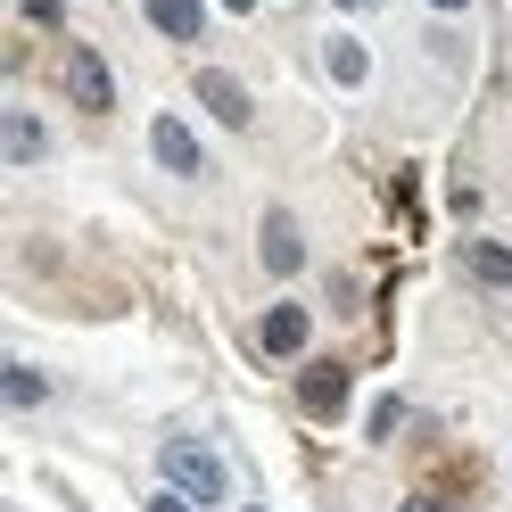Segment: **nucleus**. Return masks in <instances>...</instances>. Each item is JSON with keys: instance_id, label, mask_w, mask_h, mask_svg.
Listing matches in <instances>:
<instances>
[{"instance_id": "obj_11", "label": "nucleus", "mask_w": 512, "mask_h": 512, "mask_svg": "<svg viewBox=\"0 0 512 512\" xmlns=\"http://www.w3.org/2000/svg\"><path fill=\"white\" fill-rule=\"evenodd\" d=\"M0 397H9V413H34V405H50V380L34 364H9L0 372Z\"/></svg>"}, {"instance_id": "obj_13", "label": "nucleus", "mask_w": 512, "mask_h": 512, "mask_svg": "<svg viewBox=\"0 0 512 512\" xmlns=\"http://www.w3.org/2000/svg\"><path fill=\"white\" fill-rule=\"evenodd\" d=\"M397 422H405V405H397V397H380V405H372V438H389Z\"/></svg>"}, {"instance_id": "obj_14", "label": "nucleus", "mask_w": 512, "mask_h": 512, "mask_svg": "<svg viewBox=\"0 0 512 512\" xmlns=\"http://www.w3.org/2000/svg\"><path fill=\"white\" fill-rule=\"evenodd\" d=\"M149 512H199V504H190L182 488H166V496H149Z\"/></svg>"}, {"instance_id": "obj_1", "label": "nucleus", "mask_w": 512, "mask_h": 512, "mask_svg": "<svg viewBox=\"0 0 512 512\" xmlns=\"http://www.w3.org/2000/svg\"><path fill=\"white\" fill-rule=\"evenodd\" d=\"M157 471H166V488H182L190 504H223V496H232L223 455H215V446H199V438H174L166 455H157Z\"/></svg>"}, {"instance_id": "obj_6", "label": "nucleus", "mask_w": 512, "mask_h": 512, "mask_svg": "<svg viewBox=\"0 0 512 512\" xmlns=\"http://www.w3.org/2000/svg\"><path fill=\"white\" fill-rule=\"evenodd\" d=\"M298 405L314 413V422H339V413H347V372L339 364H306L298 372Z\"/></svg>"}, {"instance_id": "obj_3", "label": "nucleus", "mask_w": 512, "mask_h": 512, "mask_svg": "<svg viewBox=\"0 0 512 512\" xmlns=\"http://www.w3.org/2000/svg\"><path fill=\"white\" fill-rule=\"evenodd\" d=\"M67 100H75L83 116H108V108H116V75H108V58H100V50H83V42L67 50Z\"/></svg>"}, {"instance_id": "obj_15", "label": "nucleus", "mask_w": 512, "mask_h": 512, "mask_svg": "<svg viewBox=\"0 0 512 512\" xmlns=\"http://www.w3.org/2000/svg\"><path fill=\"white\" fill-rule=\"evenodd\" d=\"M405 512H446V504L438 496H405Z\"/></svg>"}, {"instance_id": "obj_5", "label": "nucleus", "mask_w": 512, "mask_h": 512, "mask_svg": "<svg viewBox=\"0 0 512 512\" xmlns=\"http://www.w3.org/2000/svg\"><path fill=\"white\" fill-rule=\"evenodd\" d=\"M199 108H207L215 124H232V133H248V124H256L248 83H240V75H223V67H199Z\"/></svg>"}, {"instance_id": "obj_9", "label": "nucleus", "mask_w": 512, "mask_h": 512, "mask_svg": "<svg viewBox=\"0 0 512 512\" xmlns=\"http://www.w3.org/2000/svg\"><path fill=\"white\" fill-rule=\"evenodd\" d=\"M463 273L479 281V290H512V248L504 240H471L463 248Z\"/></svg>"}, {"instance_id": "obj_12", "label": "nucleus", "mask_w": 512, "mask_h": 512, "mask_svg": "<svg viewBox=\"0 0 512 512\" xmlns=\"http://www.w3.org/2000/svg\"><path fill=\"white\" fill-rule=\"evenodd\" d=\"M323 67H331V75H339L347 91H356V83L372 75V50H364V42H347V34H339V42H323Z\"/></svg>"}, {"instance_id": "obj_16", "label": "nucleus", "mask_w": 512, "mask_h": 512, "mask_svg": "<svg viewBox=\"0 0 512 512\" xmlns=\"http://www.w3.org/2000/svg\"><path fill=\"white\" fill-rule=\"evenodd\" d=\"M430 9H438V17H455V9H471V0H430Z\"/></svg>"}, {"instance_id": "obj_7", "label": "nucleus", "mask_w": 512, "mask_h": 512, "mask_svg": "<svg viewBox=\"0 0 512 512\" xmlns=\"http://www.w3.org/2000/svg\"><path fill=\"white\" fill-rule=\"evenodd\" d=\"M306 331H314L306 306H265V314H256V347H265V356H298Z\"/></svg>"}, {"instance_id": "obj_4", "label": "nucleus", "mask_w": 512, "mask_h": 512, "mask_svg": "<svg viewBox=\"0 0 512 512\" xmlns=\"http://www.w3.org/2000/svg\"><path fill=\"white\" fill-rule=\"evenodd\" d=\"M149 149H157V166H166V174L207 182V149L190 141V124H182V116H149Z\"/></svg>"}, {"instance_id": "obj_10", "label": "nucleus", "mask_w": 512, "mask_h": 512, "mask_svg": "<svg viewBox=\"0 0 512 512\" xmlns=\"http://www.w3.org/2000/svg\"><path fill=\"white\" fill-rule=\"evenodd\" d=\"M149 25L166 42H199V25H207V0H149Z\"/></svg>"}, {"instance_id": "obj_2", "label": "nucleus", "mask_w": 512, "mask_h": 512, "mask_svg": "<svg viewBox=\"0 0 512 512\" xmlns=\"http://www.w3.org/2000/svg\"><path fill=\"white\" fill-rule=\"evenodd\" d=\"M256 256H265V273H306V232H298V215L290 207H265V223H256Z\"/></svg>"}, {"instance_id": "obj_17", "label": "nucleus", "mask_w": 512, "mask_h": 512, "mask_svg": "<svg viewBox=\"0 0 512 512\" xmlns=\"http://www.w3.org/2000/svg\"><path fill=\"white\" fill-rule=\"evenodd\" d=\"M223 9H232V17H248V9H256V0H223Z\"/></svg>"}, {"instance_id": "obj_8", "label": "nucleus", "mask_w": 512, "mask_h": 512, "mask_svg": "<svg viewBox=\"0 0 512 512\" xmlns=\"http://www.w3.org/2000/svg\"><path fill=\"white\" fill-rule=\"evenodd\" d=\"M0 157H9V166H42V157H50V133H42V116H9V124H0Z\"/></svg>"}, {"instance_id": "obj_18", "label": "nucleus", "mask_w": 512, "mask_h": 512, "mask_svg": "<svg viewBox=\"0 0 512 512\" xmlns=\"http://www.w3.org/2000/svg\"><path fill=\"white\" fill-rule=\"evenodd\" d=\"M339 9H364V0H339Z\"/></svg>"}]
</instances>
